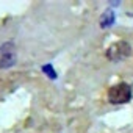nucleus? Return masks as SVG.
Wrapping results in <instances>:
<instances>
[{
  "instance_id": "obj_1",
  "label": "nucleus",
  "mask_w": 133,
  "mask_h": 133,
  "mask_svg": "<svg viewBox=\"0 0 133 133\" xmlns=\"http://www.w3.org/2000/svg\"><path fill=\"white\" fill-rule=\"evenodd\" d=\"M131 99V88L127 83H119L110 88L108 91V100L113 105H122L127 103Z\"/></svg>"
},
{
  "instance_id": "obj_2",
  "label": "nucleus",
  "mask_w": 133,
  "mask_h": 133,
  "mask_svg": "<svg viewBox=\"0 0 133 133\" xmlns=\"http://www.w3.org/2000/svg\"><path fill=\"white\" fill-rule=\"evenodd\" d=\"M130 53H131L130 44H127L125 41H119L107 50V58L110 61H122L127 56H130Z\"/></svg>"
},
{
  "instance_id": "obj_3",
  "label": "nucleus",
  "mask_w": 133,
  "mask_h": 133,
  "mask_svg": "<svg viewBox=\"0 0 133 133\" xmlns=\"http://www.w3.org/2000/svg\"><path fill=\"white\" fill-rule=\"evenodd\" d=\"M0 68H11V66L16 63V50H14V45L11 42L5 44L2 49H0Z\"/></svg>"
},
{
  "instance_id": "obj_4",
  "label": "nucleus",
  "mask_w": 133,
  "mask_h": 133,
  "mask_svg": "<svg viewBox=\"0 0 133 133\" xmlns=\"http://www.w3.org/2000/svg\"><path fill=\"white\" fill-rule=\"evenodd\" d=\"M113 22H114V14H113V11H105L103 16H102V19H100V25H102L103 28H107V27H111Z\"/></svg>"
},
{
  "instance_id": "obj_5",
  "label": "nucleus",
  "mask_w": 133,
  "mask_h": 133,
  "mask_svg": "<svg viewBox=\"0 0 133 133\" xmlns=\"http://www.w3.org/2000/svg\"><path fill=\"white\" fill-rule=\"evenodd\" d=\"M42 72L44 74H47L50 78H56V72L53 71V68H52V64H45L44 68H42Z\"/></svg>"
}]
</instances>
